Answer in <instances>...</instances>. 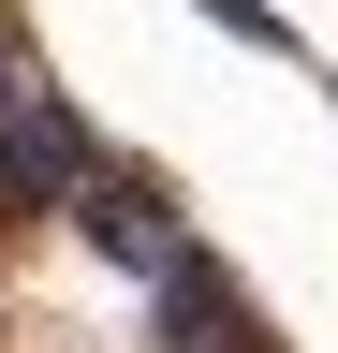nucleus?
Segmentation results:
<instances>
[{
    "label": "nucleus",
    "mask_w": 338,
    "mask_h": 353,
    "mask_svg": "<svg viewBox=\"0 0 338 353\" xmlns=\"http://www.w3.org/2000/svg\"><path fill=\"white\" fill-rule=\"evenodd\" d=\"M89 162H103L89 118H74L15 44H0V221H59L74 192H89Z\"/></svg>",
    "instance_id": "nucleus-1"
},
{
    "label": "nucleus",
    "mask_w": 338,
    "mask_h": 353,
    "mask_svg": "<svg viewBox=\"0 0 338 353\" xmlns=\"http://www.w3.org/2000/svg\"><path fill=\"white\" fill-rule=\"evenodd\" d=\"M59 221H74L103 265H133V280H177V265H191V221H177V192H162V176H133V162H89V192H74Z\"/></svg>",
    "instance_id": "nucleus-2"
},
{
    "label": "nucleus",
    "mask_w": 338,
    "mask_h": 353,
    "mask_svg": "<svg viewBox=\"0 0 338 353\" xmlns=\"http://www.w3.org/2000/svg\"><path fill=\"white\" fill-rule=\"evenodd\" d=\"M191 15H206V30H235L250 59H294V15H265V0H191Z\"/></svg>",
    "instance_id": "nucleus-3"
}]
</instances>
